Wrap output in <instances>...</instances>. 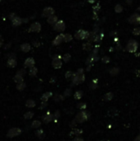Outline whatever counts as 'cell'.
I'll use <instances>...</instances> for the list:
<instances>
[{
    "label": "cell",
    "instance_id": "f35d334b",
    "mask_svg": "<svg viewBox=\"0 0 140 141\" xmlns=\"http://www.w3.org/2000/svg\"><path fill=\"white\" fill-rule=\"evenodd\" d=\"M101 61H102V63H104V64H108V63H110V59L109 56L105 55L101 58Z\"/></svg>",
    "mask_w": 140,
    "mask_h": 141
},
{
    "label": "cell",
    "instance_id": "4fadbf2b",
    "mask_svg": "<svg viewBox=\"0 0 140 141\" xmlns=\"http://www.w3.org/2000/svg\"><path fill=\"white\" fill-rule=\"evenodd\" d=\"M22 22H23V19L21 18L20 17H17V16H16V17L12 20V23L13 25V27H19L22 24Z\"/></svg>",
    "mask_w": 140,
    "mask_h": 141
},
{
    "label": "cell",
    "instance_id": "6da1fadb",
    "mask_svg": "<svg viewBox=\"0 0 140 141\" xmlns=\"http://www.w3.org/2000/svg\"><path fill=\"white\" fill-rule=\"evenodd\" d=\"M90 117V115L88 111H82L78 112L76 116H75V121H77V123H80L82 124L83 122H85L88 120V118Z\"/></svg>",
    "mask_w": 140,
    "mask_h": 141
},
{
    "label": "cell",
    "instance_id": "74e56055",
    "mask_svg": "<svg viewBox=\"0 0 140 141\" xmlns=\"http://www.w3.org/2000/svg\"><path fill=\"white\" fill-rule=\"evenodd\" d=\"M98 84H97V79H95V80H92V84L90 85V87H91L92 89H96V87H97Z\"/></svg>",
    "mask_w": 140,
    "mask_h": 141
},
{
    "label": "cell",
    "instance_id": "5b68a950",
    "mask_svg": "<svg viewBox=\"0 0 140 141\" xmlns=\"http://www.w3.org/2000/svg\"><path fill=\"white\" fill-rule=\"evenodd\" d=\"M62 57L60 55H56L53 57V60H52V66L54 67L56 69H59L62 67V64H63V62H62Z\"/></svg>",
    "mask_w": 140,
    "mask_h": 141
},
{
    "label": "cell",
    "instance_id": "db71d44e",
    "mask_svg": "<svg viewBox=\"0 0 140 141\" xmlns=\"http://www.w3.org/2000/svg\"><path fill=\"white\" fill-rule=\"evenodd\" d=\"M88 3H90V4H94L96 0H88Z\"/></svg>",
    "mask_w": 140,
    "mask_h": 141
},
{
    "label": "cell",
    "instance_id": "bcb514c9",
    "mask_svg": "<svg viewBox=\"0 0 140 141\" xmlns=\"http://www.w3.org/2000/svg\"><path fill=\"white\" fill-rule=\"evenodd\" d=\"M73 141H84V139L82 138H80V137H75L73 139Z\"/></svg>",
    "mask_w": 140,
    "mask_h": 141
},
{
    "label": "cell",
    "instance_id": "7c38bea8",
    "mask_svg": "<svg viewBox=\"0 0 140 141\" xmlns=\"http://www.w3.org/2000/svg\"><path fill=\"white\" fill-rule=\"evenodd\" d=\"M54 118V114H51V113H49V112H47V113L43 116V121H44V123L47 124V123H49L50 121H52Z\"/></svg>",
    "mask_w": 140,
    "mask_h": 141
},
{
    "label": "cell",
    "instance_id": "f5cc1de1",
    "mask_svg": "<svg viewBox=\"0 0 140 141\" xmlns=\"http://www.w3.org/2000/svg\"><path fill=\"white\" fill-rule=\"evenodd\" d=\"M133 141H140V134H139V135L137 136V137L135 138V139H134V140H133Z\"/></svg>",
    "mask_w": 140,
    "mask_h": 141
},
{
    "label": "cell",
    "instance_id": "ba28073f",
    "mask_svg": "<svg viewBox=\"0 0 140 141\" xmlns=\"http://www.w3.org/2000/svg\"><path fill=\"white\" fill-rule=\"evenodd\" d=\"M21 134V130L20 128H17V127H14V128H12L8 130V132L7 134V136L9 138H13L15 136H17V135H20Z\"/></svg>",
    "mask_w": 140,
    "mask_h": 141
},
{
    "label": "cell",
    "instance_id": "c3c4849f",
    "mask_svg": "<svg viewBox=\"0 0 140 141\" xmlns=\"http://www.w3.org/2000/svg\"><path fill=\"white\" fill-rule=\"evenodd\" d=\"M11 45H12V44H11V43H8L7 45H4V50H8V49L11 47Z\"/></svg>",
    "mask_w": 140,
    "mask_h": 141
},
{
    "label": "cell",
    "instance_id": "52a82bcc",
    "mask_svg": "<svg viewBox=\"0 0 140 141\" xmlns=\"http://www.w3.org/2000/svg\"><path fill=\"white\" fill-rule=\"evenodd\" d=\"M128 21L132 25L138 26L140 25V15L138 13H133L128 18Z\"/></svg>",
    "mask_w": 140,
    "mask_h": 141
},
{
    "label": "cell",
    "instance_id": "7dc6e473",
    "mask_svg": "<svg viewBox=\"0 0 140 141\" xmlns=\"http://www.w3.org/2000/svg\"><path fill=\"white\" fill-rule=\"evenodd\" d=\"M15 17H16V14H15L14 12H12V13H11L10 15H9V19H10V20H12Z\"/></svg>",
    "mask_w": 140,
    "mask_h": 141
},
{
    "label": "cell",
    "instance_id": "e575fe53",
    "mask_svg": "<svg viewBox=\"0 0 140 141\" xmlns=\"http://www.w3.org/2000/svg\"><path fill=\"white\" fill-rule=\"evenodd\" d=\"M132 33L134 36H140V27H134L132 31Z\"/></svg>",
    "mask_w": 140,
    "mask_h": 141
},
{
    "label": "cell",
    "instance_id": "4316f807",
    "mask_svg": "<svg viewBox=\"0 0 140 141\" xmlns=\"http://www.w3.org/2000/svg\"><path fill=\"white\" fill-rule=\"evenodd\" d=\"M37 72H38V69H37V68L36 67H32L30 68V70H29V74L30 76H36V75L37 74Z\"/></svg>",
    "mask_w": 140,
    "mask_h": 141
},
{
    "label": "cell",
    "instance_id": "f1b7e54d",
    "mask_svg": "<svg viewBox=\"0 0 140 141\" xmlns=\"http://www.w3.org/2000/svg\"><path fill=\"white\" fill-rule=\"evenodd\" d=\"M73 39V36L71 35V34H69V33L64 34V42H70Z\"/></svg>",
    "mask_w": 140,
    "mask_h": 141
},
{
    "label": "cell",
    "instance_id": "f546056e",
    "mask_svg": "<svg viewBox=\"0 0 140 141\" xmlns=\"http://www.w3.org/2000/svg\"><path fill=\"white\" fill-rule=\"evenodd\" d=\"M40 125H41V122L40 121H34L32 123V128L34 129H37V128H40Z\"/></svg>",
    "mask_w": 140,
    "mask_h": 141
},
{
    "label": "cell",
    "instance_id": "9f6ffc18",
    "mask_svg": "<svg viewBox=\"0 0 140 141\" xmlns=\"http://www.w3.org/2000/svg\"><path fill=\"white\" fill-rule=\"evenodd\" d=\"M138 11H139V12H140V6H139V7L138 8Z\"/></svg>",
    "mask_w": 140,
    "mask_h": 141
},
{
    "label": "cell",
    "instance_id": "5bb4252c",
    "mask_svg": "<svg viewBox=\"0 0 140 141\" xmlns=\"http://www.w3.org/2000/svg\"><path fill=\"white\" fill-rule=\"evenodd\" d=\"M35 65V59L33 58H27L24 62V66L26 68H32Z\"/></svg>",
    "mask_w": 140,
    "mask_h": 141
},
{
    "label": "cell",
    "instance_id": "8992f818",
    "mask_svg": "<svg viewBox=\"0 0 140 141\" xmlns=\"http://www.w3.org/2000/svg\"><path fill=\"white\" fill-rule=\"evenodd\" d=\"M53 28H54V30L55 31H58V32L62 33L63 31H65V29H66V26H65V23L64 21L59 20L54 25V27Z\"/></svg>",
    "mask_w": 140,
    "mask_h": 141
},
{
    "label": "cell",
    "instance_id": "f6af8a7d",
    "mask_svg": "<svg viewBox=\"0 0 140 141\" xmlns=\"http://www.w3.org/2000/svg\"><path fill=\"white\" fill-rule=\"evenodd\" d=\"M83 68H78V69L77 70V72H76V74H83Z\"/></svg>",
    "mask_w": 140,
    "mask_h": 141
},
{
    "label": "cell",
    "instance_id": "e0dca14e",
    "mask_svg": "<svg viewBox=\"0 0 140 141\" xmlns=\"http://www.w3.org/2000/svg\"><path fill=\"white\" fill-rule=\"evenodd\" d=\"M52 96H53V93L51 92H45V93L43 94L42 97L40 98V99H41L42 102H47L49 98H50V97H52Z\"/></svg>",
    "mask_w": 140,
    "mask_h": 141
},
{
    "label": "cell",
    "instance_id": "6f0895ef",
    "mask_svg": "<svg viewBox=\"0 0 140 141\" xmlns=\"http://www.w3.org/2000/svg\"><path fill=\"white\" fill-rule=\"evenodd\" d=\"M1 1H2V0H0V2H1Z\"/></svg>",
    "mask_w": 140,
    "mask_h": 141
},
{
    "label": "cell",
    "instance_id": "8fae6325",
    "mask_svg": "<svg viewBox=\"0 0 140 141\" xmlns=\"http://www.w3.org/2000/svg\"><path fill=\"white\" fill-rule=\"evenodd\" d=\"M64 33L59 34V35L54 39V40H53V42H52L53 45H60V44L64 41Z\"/></svg>",
    "mask_w": 140,
    "mask_h": 141
},
{
    "label": "cell",
    "instance_id": "f907efd6",
    "mask_svg": "<svg viewBox=\"0 0 140 141\" xmlns=\"http://www.w3.org/2000/svg\"><path fill=\"white\" fill-rule=\"evenodd\" d=\"M3 45H4V39H3L2 36H0V48L3 46Z\"/></svg>",
    "mask_w": 140,
    "mask_h": 141
},
{
    "label": "cell",
    "instance_id": "9c48e42d",
    "mask_svg": "<svg viewBox=\"0 0 140 141\" xmlns=\"http://www.w3.org/2000/svg\"><path fill=\"white\" fill-rule=\"evenodd\" d=\"M52 15H54V9L52 7H46V8H45L44 9H43L42 15H41L43 17L48 18Z\"/></svg>",
    "mask_w": 140,
    "mask_h": 141
},
{
    "label": "cell",
    "instance_id": "30bf717a",
    "mask_svg": "<svg viewBox=\"0 0 140 141\" xmlns=\"http://www.w3.org/2000/svg\"><path fill=\"white\" fill-rule=\"evenodd\" d=\"M29 32H40L41 31V25L38 21L32 23L29 27Z\"/></svg>",
    "mask_w": 140,
    "mask_h": 141
},
{
    "label": "cell",
    "instance_id": "4dcf8cb0",
    "mask_svg": "<svg viewBox=\"0 0 140 141\" xmlns=\"http://www.w3.org/2000/svg\"><path fill=\"white\" fill-rule=\"evenodd\" d=\"M123 10H124V8L120 4H117L115 6V12H116V13H121V12H123Z\"/></svg>",
    "mask_w": 140,
    "mask_h": 141
},
{
    "label": "cell",
    "instance_id": "ab89813d",
    "mask_svg": "<svg viewBox=\"0 0 140 141\" xmlns=\"http://www.w3.org/2000/svg\"><path fill=\"white\" fill-rule=\"evenodd\" d=\"M73 74L74 73H73L72 71H68L65 73V78H66L67 79H68V78H73Z\"/></svg>",
    "mask_w": 140,
    "mask_h": 141
},
{
    "label": "cell",
    "instance_id": "d4e9b609",
    "mask_svg": "<svg viewBox=\"0 0 140 141\" xmlns=\"http://www.w3.org/2000/svg\"><path fill=\"white\" fill-rule=\"evenodd\" d=\"M82 95H83V92L82 90H77V92H75V93H74V99L75 100H80L81 98H82Z\"/></svg>",
    "mask_w": 140,
    "mask_h": 141
},
{
    "label": "cell",
    "instance_id": "9a60e30c",
    "mask_svg": "<svg viewBox=\"0 0 140 141\" xmlns=\"http://www.w3.org/2000/svg\"><path fill=\"white\" fill-rule=\"evenodd\" d=\"M20 49L21 51H23L25 53H27L31 51V49H32V47H31V45L28 43H24L22 45H21L20 46Z\"/></svg>",
    "mask_w": 140,
    "mask_h": 141
},
{
    "label": "cell",
    "instance_id": "44dd1931",
    "mask_svg": "<svg viewBox=\"0 0 140 141\" xmlns=\"http://www.w3.org/2000/svg\"><path fill=\"white\" fill-rule=\"evenodd\" d=\"M114 98V94L113 92H109L107 93H105L104 97H103V99L105 100V101H107V102H110L111 101L112 99H113Z\"/></svg>",
    "mask_w": 140,
    "mask_h": 141
},
{
    "label": "cell",
    "instance_id": "b9f144b4",
    "mask_svg": "<svg viewBox=\"0 0 140 141\" xmlns=\"http://www.w3.org/2000/svg\"><path fill=\"white\" fill-rule=\"evenodd\" d=\"M8 59H16V55H15L14 53H11V54L8 55Z\"/></svg>",
    "mask_w": 140,
    "mask_h": 141
},
{
    "label": "cell",
    "instance_id": "ee69618b",
    "mask_svg": "<svg viewBox=\"0 0 140 141\" xmlns=\"http://www.w3.org/2000/svg\"><path fill=\"white\" fill-rule=\"evenodd\" d=\"M77 124V121H76L75 120H74V121H73L70 123V126L72 127V128H73V127H75V126H76Z\"/></svg>",
    "mask_w": 140,
    "mask_h": 141
},
{
    "label": "cell",
    "instance_id": "83f0119b",
    "mask_svg": "<svg viewBox=\"0 0 140 141\" xmlns=\"http://www.w3.org/2000/svg\"><path fill=\"white\" fill-rule=\"evenodd\" d=\"M64 99V97L63 95H60V94H55V95L54 96V101L56 102L63 101Z\"/></svg>",
    "mask_w": 140,
    "mask_h": 141
},
{
    "label": "cell",
    "instance_id": "60d3db41",
    "mask_svg": "<svg viewBox=\"0 0 140 141\" xmlns=\"http://www.w3.org/2000/svg\"><path fill=\"white\" fill-rule=\"evenodd\" d=\"M17 74H19V75H21V76H23V75L26 74V70H25L24 68H22V69H20L17 73Z\"/></svg>",
    "mask_w": 140,
    "mask_h": 141
},
{
    "label": "cell",
    "instance_id": "2e32d148",
    "mask_svg": "<svg viewBox=\"0 0 140 141\" xmlns=\"http://www.w3.org/2000/svg\"><path fill=\"white\" fill-rule=\"evenodd\" d=\"M58 21H59L58 17L57 16H55V15H52L49 17L47 18V22L49 24H50V25H54Z\"/></svg>",
    "mask_w": 140,
    "mask_h": 141
},
{
    "label": "cell",
    "instance_id": "1f68e13d",
    "mask_svg": "<svg viewBox=\"0 0 140 141\" xmlns=\"http://www.w3.org/2000/svg\"><path fill=\"white\" fill-rule=\"evenodd\" d=\"M72 95V89L71 88H67L65 89V91L64 92V98H68Z\"/></svg>",
    "mask_w": 140,
    "mask_h": 141
},
{
    "label": "cell",
    "instance_id": "277c9868",
    "mask_svg": "<svg viewBox=\"0 0 140 141\" xmlns=\"http://www.w3.org/2000/svg\"><path fill=\"white\" fill-rule=\"evenodd\" d=\"M84 81H85V75H84V74H73V76L72 78V85H78V84L82 83Z\"/></svg>",
    "mask_w": 140,
    "mask_h": 141
},
{
    "label": "cell",
    "instance_id": "7bdbcfd3",
    "mask_svg": "<svg viewBox=\"0 0 140 141\" xmlns=\"http://www.w3.org/2000/svg\"><path fill=\"white\" fill-rule=\"evenodd\" d=\"M54 115L55 118H59L60 116V111H56L54 113Z\"/></svg>",
    "mask_w": 140,
    "mask_h": 141
},
{
    "label": "cell",
    "instance_id": "8d00e7d4",
    "mask_svg": "<svg viewBox=\"0 0 140 141\" xmlns=\"http://www.w3.org/2000/svg\"><path fill=\"white\" fill-rule=\"evenodd\" d=\"M77 108H78L80 110H84L87 108V104L84 102H80V103H77Z\"/></svg>",
    "mask_w": 140,
    "mask_h": 141
},
{
    "label": "cell",
    "instance_id": "681fc988",
    "mask_svg": "<svg viewBox=\"0 0 140 141\" xmlns=\"http://www.w3.org/2000/svg\"><path fill=\"white\" fill-rule=\"evenodd\" d=\"M46 106H47V102H42V105L40 106V109H44Z\"/></svg>",
    "mask_w": 140,
    "mask_h": 141
},
{
    "label": "cell",
    "instance_id": "ffe728a7",
    "mask_svg": "<svg viewBox=\"0 0 140 141\" xmlns=\"http://www.w3.org/2000/svg\"><path fill=\"white\" fill-rule=\"evenodd\" d=\"M7 64H8V66L10 67V68L16 67V65H17L16 59H8V62H7Z\"/></svg>",
    "mask_w": 140,
    "mask_h": 141
},
{
    "label": "cell",
    "instance_id": "7402d4cb",
    "mask_svg": "<svg viewBox=\"0 0 140 141\" xmlns=\"http://www.w3.org/2000/svg\"><path fill=\"white\" fill-rule=\"evenodd\" d=\"M36 135L39 138V139H43L45 138V133H44V130H41V129H39V130H37L36 131Z\"/></svg>",
    "mask_w": 140,
    "mask_h": 141
},
{
    "label": "cell",
    "instance_id": "11a10c76",
    "mask_svg": "<svg viewBox=\"0 0 140 141\" xmlns=\"http://www.w3.org/2000/svg\"><path fill=\"white\" fill-rule=\"evenodd\" d=\"M23 22H25V23L28 22V19H27V18H25V20L23 19Z\"/></svg>",
    "mask_w": 140,
    "mask_h": 141
},
{
    "label": "cell",
    "instance_id": "d590c367",
    "mask_svg": "<svg viewBox=\"0 0 140 141\" xmlns=\"http://www.w3.org/2000/svg\"><path fill=\"white\" fill-rule=\"evenodd\" d=\"M26 83L23 82V83H21L17 84V90H19V91H22V90H24L25 88H26Z\"/></svg>",
    "mask_w": 140,
    "mask_h": 141
},
{
    "label": "cell",
    "instance_id": "3957f363",
    "mask_svg": "<svg viewBox=\"0 0 140 141\" xmlns=\"http://www.w3.org/2000/svg\"><path fill=\"white\" fill-rule=\"evenodd\" d=\"M89 36H90L89 31H87L82 29L77 31V32L74 34V37L77 40H88Z\"/></svg>",
    "mask_w": 140,
    "mask_h": 141
},
{
    "label": "cell",
    "instance_id": "cb8c5ba5",
    "mask_svg": "<svg viewBox=\"0 0 140 141\" xmlns=\"http://www.w3.org/2000/svg\"><path fill=\"white\" fill-rule=\"evenodd\" d=\"M82 48L84 51H90L92 49V43L91 42H86V43H84L83 45H82Z\"/></svg>",
    "mask_w": 140,
    "mask_h": 141
},
{
    "label": "cell",
    "instance_id": "d6986e66",
    "mask_svg": "<svg viewBox=\"0 0 140 141\" xmlns=\"http://www.w3.org/2000/svg\"><path fill=\"white\" fill-rule=\"evenodd\" d=\"M13 80L14 82L19 84V83H21L24 82V79H23V76H21V75H19V74H16L13 78Z\"/></svg>",
    "mask_w": 140,
    "mask_h": 141
},
{
    "label": "cell",
    "instance_id": "836d02e7",
    "mask_svg": "<svg viewBox=\"0 0 140 141\" xmlns=\"http://www.w3.org/2000/svg\"><path fill=\"white\" fill-rule=\"evenodd\" d=\"M62 59H63L64 60V62H65V63H67V62H68L71 59V55H70V54H68V53H67V54H64V55H63V57H62Z\"/></svg>",
    "mask_w": 140,
    "mask_h": 141
},
{
    "label": "cell",
    "instance_id": "ac0fdd59",
    "mask_svg": "<svg viewBox=\"0 0 140 141\" xmlns=\"http://www.w3.org/2000/svg\"><path fill=\"white\" fill-rule=\"evenodd\" d=\"M82 134V130L81 129H73L69 134V136H78Z\"/></svg>",
    "mask_w": 140,
    "mask_h": 141
},
{
    "label": "cell",
    "instance_id": "d6a6232c",
    "mask_svg": "<svg viewBox=\"0 0 140 141\" xmlns=\"http://www.w3.org/2000/svg\"><path fill=\"white\" fill-rule=\"evenodd\" d=\"M34 116V113L32 111H28L26 113H25L24 115V118L26 119V120H30V119H32Z\"/></svg>",
    "mask_w": 140,
    "mask_h": 141
},
{
    "label": "cell",
    "instance_id": "484cf974",
    "mask_svg": "<svg viewBox=\"0 0 140 141\" xmlns=\"http://www.w3.org/2000/svg\"><path fill=\"white\" fill-rule=\"evenodd\" d=\"M26 106H27L28 108H32V107H34V106H36V102H35L34 100L29 99V100H27V101H26Z\"/></svg>",
    "mask_w": 140,
    "mask_h": 141
},
{
    "label": "cell",
    "instance_id": "7a4b0ae2",
    "mask_svg": "<svg viewBox=\"0 0 140 141\" xmlns=\"http://www.w3.org/2000/svg\"><path fill=\"white\" fill-rule=\"evenodd\" d=\"M125 49L129 53H135L138 49V43L135 40H129L127 43Z\"/></svg>",
    "mask_w": 140,
    "mask_h": 141
},
{
    "label": "cell",
    "instance_id": "816d5d0a",
    "mask_svg": "<svg viewBox=\"0 0 140 141\" xmlns=\"http://www.w3.org/2000/svg\"><path fill=\"white\" fill-rule=\"evenodd\" d=\"M33 45H35V46H39L40 45V43L38 41H34L33 42Z\"/></svg>",
    "mask_w": 140,
    "mask_h": 141
},
{
    "label": "cell",
    "instance_id": "603a6c76",
    "mask_svg": "<svg viewBox=\"0 0 140 141\" xmlns=\"http://www.w3.org/2000/svg\"><path fill=\"white\" fill-rule=\"evenodd\" d=\"M109 73L111 75V76H116V75L120 73V68H117V67H114V68H111L110 71H109Z\"/></svg>",
    "mask_w": 140,
    "mask_h": 141
},
{
    "label": "cell",
    "instance_id": "680465c9",
    "mask_svg": "<svg viewBox=\"0 0 140 141\" xmlns=\"http://www.w3.org/2000/svg\"><path fill=\"white\" fill-rule=\"evenodd\" d=\"M63 141H65V140H63Z\"/></svg>",
    "mask_w": 140,
    "mask_h": 141
}]
</instances>
